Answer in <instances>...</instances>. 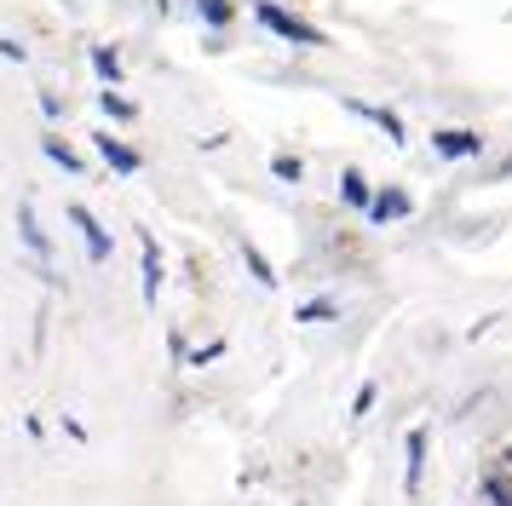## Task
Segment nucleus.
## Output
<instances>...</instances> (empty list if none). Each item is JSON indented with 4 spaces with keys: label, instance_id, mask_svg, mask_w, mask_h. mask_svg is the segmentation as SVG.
<instances>
[{
    "label": "nucleus",
    "instance_id": "obj_1",
    "mask_svg": "<svg viewBox=\"0 0 512 506\" xmlns=\"http://www.w3.org/2000/svg\"><path fill=\"white\" fill-rule=\"evenodd\" d=\"M254 18L288 46H328V35L317 29V23H305L300 12H288V6H277V0H254Z\"/></svg>",
    "mask_w": 512,
    "mask_h": 506
},
{
    "label": "nucleus",
    "instance_id": "obj_2",
    "mask_svg": "<svg viewBox=\"0 0 512 506\" xmlns=\"http://www.w3.org/2000/svg\"><path fill=\"white\" fill-rule=\"evenodd\" d=\"M432 150L443 161H472V156H484V138L472 133V127H438L432 133Z\"/></svg>",
    "mask_w": 512,
    "mask_h": 506
},
{
    "label": "nucleus",
    "instance_id": "obj_3",
    "mask_svg": "<svg viewBox=\"0 0 512 506\" xmlns=\"http://www.w3.org/2000/svg\"><path fill=\"white\" fill-rule=\"evenodd\" d=\"M93 150H98V161H104L110 173H121V179H133V173L144 167V156L133 150V144H121L116 133H98V138H93Z\"/></svg>",
    "mask_w": 512,
    "mask_h": 506
},
{
    "label": "nucleus",
    "instance_id": "obj_4",
    "mask_svg": "<svg viewBox=\"0 0 512 506\" xmlns=\"http://www.w3.org/2000/svg\"><path fill=\"white\" fill-rule=\"evenodd\" d=\"M64 213H70V225L81 230V242H87V259H93V265H104V259H110V230L98 225V219H93V213H87L81 202H70Z\"/></svg>",
    "mask_w": 512,
    "mask_h": 506
},
{
    "label": "nucleus",
    "instance_id": "obj_5",
    "mask_svg": "<svg viewBox=\"0 0 512 506\" xmlns=\"http://www.w3.org/2000/svg\"><path fill=\"white\" fill-rule=\"evenodd\" d=\"M409 213H415V196H409V190H397V184H380V190H374V202H369L374 225H397V219H409Z\"/></svg>",
    "mask_w": 512,
    "mask_h": 506
},
{
    "label": "nucleus",
    "instance_id": "obj_6",
    "mask_svg": "<svg viewBox=\"0 0 512 506\" xmlns=\"http://www.w3.org/2000/svg\"><path fill=\"white\" fill-rule=\"evenodd\" d=\"M351 115H363V121H374L380 133H386V144H409V127H403V115L386 110V104H363V98H346Z\"/></svg>",
    "mask_w": 512,
    "mask_h": 506
},
{
    "label": "nucleus",
    "instance_id": "obj_7",
    "mask_svg": "<svg viewBox=\"0 0 512 506\" xmlns=\"http://www.w3.org/2000/svg\"><path fill=\"white\" fill-rule=\"evenodd\" d=\"M139 265H144V299L156 305V294H162V282H167V265H162V248H156L150 230H139Z\"/></svg>",
    "mask_w": 512,
    "mask_h": 506
},
{
    "label": "nucleus",
    "instance_id": "obj_8",
    "mask_svg": "<svg viewBox=\"0 0 512 506\" xmlns=\"http://www.w3.org/2000/svg\"><path fill=\"white\" fill-rule=\"evenodd\" d=\"M478 489H484V501L512 506V449H507V455H495V466L484 472V483H478Z\"/></svg>",
    "mask_w": 512,
    "mask_h": 506
},
{
    "label": "nucleus",
    "instance_id": "obj_9",
    "mask_svg": "<svg viewBox=\"0 0 512 506\" xmlns=\"http://www.w3.org/2000/svg\"><path fill=\"white\" fill-rule=\"evenodd\" d=\"M403 455H409V466H403V489L415 495V489H420V472H426V426H415V432L403 437Z\"/></svg>",
    "mask_w": 512,
    "mask_h": 506
},
{
    "label": "nucleus",
    "instance_id": "obj_10",
    "mask_svg": "<svg viewBox=\"0 0 512 506\" xmlns=\"http://www.w3.org/2000/svg\"><path fill=\"white\" fill-rule=\"evenodd\" d=\"M18 236H24V248L35 253L41 265L52 259V242H47V230L35 225V207H29V202H18Z\"/></svg>",
    "mask_w": 512,
    "mask_h": 506
},
{
    "label": "nucleus",
    "instance_id": "obj_11",
    "mask_svg": "<svg viewBox=\"0 0 512 506\" xmlns=\"http://www.w3.org/2000/svg\"><path fill=\"white\" fill-rule=\"evenodd\" d=\"M340 196H346L351 207H363V213H369V202H374L369 179H363V173H357V167H346V173H340Z\"/></svg>",
    "mask_w": 512,
    "mask_h": 506
},
{
    "label": "nucleus",
    "instance_id": "obj_12",
    "mask_svg": "<svg viewBox=\"0 0 512 506\" xmlns=\"http://www.w3.org/2000/svg\"><path fill=\"white\" fill-rule=\"evenodd\" d=\"M242 259H248V271H254V282L259 288H277L282 276H277V265H271V259H265V253L254 248V242H242Z\"/></svg>",
    "mask_w": 512,
    "mask_h": 506
},
{
    "label": "nucleus",
    "instance_id": "obj_13",
    "mask_svg": "<svg viewBox=\"0 0 512 506\" xmlns=\"http://www.w3.org/2000/svg\"><path fill=\"white\" fill-rule=\"evenodd\" d=\"M93 69L104 87H121V52L116 46H93Z\"/></svg>",
    "mask_w": 512,
    "mask_h": 506
},
{
    "label": "nucleus",
    "instance_id": "obj_14",
    "mask_svg": "<svg viewBox=\"0 0 512 506\" xmlns=\"http://www.w3.org/2000/svg\"><path fill=\"white\" fill-rule=\"evenodd\" d=\"M98 110L110 115V121H133V115H139V104H133V98H121L116 87H104V92H98Z\"/></svg>",
    "mask_w": 512,
    "mask_h": 506
},
{
    "label": "nucleus",
    "instance_id": "obj_15",
    "mask_svg": "<svg viewBox=\"0 0 512 506\" xmlns=\"http://www.w3.org/2000/svg\"><path fill=\"white\" fill-rule=\"evenodd\" d=\"M41 150H47V161H58L64 173H81V156H75V150H70V144H64L58 133H47V138H41Z\"/></svg>",
    "mask_w": 512,
    "mask_h": 506
},
{
    "label": "nucleus",
    "instance_id": "obj_16",
    "mask_svg": "<svg viewBox=\"0 0 512 506\" xmlns=\"http://www.w3.org/2000/svg\"><path fill=\"white\" fill-rule=\"evenodd\" d=\"M196 12H202V23H208V29H225V23L236 18L231 0H196Z\"/></svg>",
    "mask_w": 512,
    "mask_h": 506
},
{
    "label": "nucleus",
    "instance_id": "obj_17",
    "mask_svg": "<svg viewBox=\"0 0 512 506\" xmlns=\"http://www.w3.org/2000/svg\"><path fill=\"white\" fill-rule=\"evenodd\" d=\"M334 317H340L334 299H305L300 311H294V322H334Z\"/></svg>",
    "mask_w": 512,
    "mask_h": 506
},
{
    "label": "nucleus",
    "instance_id": "obj_18",
    "mask_svg": "<svg viewBox=\"0 0 512 506\" xmlns=\"http://www.w3.org/2000/svg\"><path fill=\"white\" fill-rule=\"evenodd\" d=\"M271 173H277L282 184H300V179H305V161L288 156V150H277V156H271Z\"/></svg>",
    "mask_w": 512,
    "mask_h": 506
},
{
    "label": "nucleus",
    "instance_id": "obj_19",
    "mask_svg": "<svg viewBox=\"0 0 512 506\" xmlns=\"http://www.w3.org/2000/svg\"><path fill=\"white\" fill-rule=\"evenodd\" d=\"M374 391H380L374 380H363V386H357V397H351V420H363V414L374 409Z\"/></svg>",
    "mask_w": 512,
    "mask_h": 506
},
{
    "label": "nucleus",
    "instance_id": "obj_20",
    "mask_svg": "<svg viewBox=\"0 0 512 506\" xmlns=\"http://www.w3.org/2000/svg\"><path fill=\"white\" fill-rule=\"evenodd\" d=\"M0 58H6V64H24V58H29V46H18L12 35H0Z\"/></svg>",
    "mask_w": 512,
    "mask_h": 506
},
{
    "label": "nucleus",
    "instance_id": "obj_21",
    "mask_svg": "<svg viewBox=\"0 0 512 506\" xmlns=\"http://www.w3.org/2000/svg\"><path fill=\"white\" fill-rule=\"evenodd\" d=\"M213 357H225V340H213V345H202V351H190V368L213 363Z\"/></svg>",
    "mask_w": 512,
    "mask_h": 506
},
{
    "label": "nucleus",
    "instance_id": "obj_22",
    "mask_svg": "<svg viewBox=\"0 0 512 506\" xmlns=\"http://www.w3.org/2000/svg\"><path fill=\"white\" fill-rule=\"evenodd\" d=\"M41 115H47V121H58V115H64V98H58V92H41Z\"/></svg>",
    "mask_w": 512,
    "mask_h": 506
},
{
    "label": "nucleus",
    "instance_id": "obj_23",
    "mask_svg": "<svg viewBox=\"0 0 512 506\" xmlns=\"http://www.w3.org/2000/svg\"><path fill=\"white\" fill-rule=\"evenodd\" d=\"M501 173H512V156H507V161H501Z\"/></svg>",
    "mask_w": 512,
    "mask_h": 506
}]
</instances>
